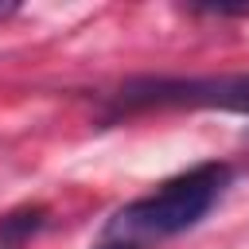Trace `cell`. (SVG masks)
Returning <instances> with one entry per match:
<instances>
[{
    "label": "cell",
    "mask_w": 249,
    "mask_h": 249,
    "mask_svg": "<svg viewBox=\"0 0 249 249\" xmlns=\"http://www.w3.org/2000/svg\"><path fill=\"white\" fill-rule=\"evenodd\" d=\"M222 109L249 113V74H210V78H132L113 93V113L136 109Z\"/></svg>",
    "instance_id": "obj_2"
},
{
    "label": "cell",
    "mask_w": 249,
    "mask_h": 249,
    "mask_svg": "<svg viewBox=\"0 0 249 249\" xmlns=\"http://www.w3.org/2000/svg\"><path fill=\"white\" fill-rule=\"evenodd\" d=\"M43 218H47L43 206H19V210L4 214L0 218V249H23L31 241V233L43 230Z\"/></svg>",
    "instance_id": "obj_3"
},
{
    "label": "cell",
    "mask_w": 249,
    "mask_h": 249,
    "mask_svg": "<svg viewBox=\"0 0 249 249\" xmlns=\"http://www.w3.org/2000/svg\"><path fill=\"white\" fill-rule=\"evenodd\" d=\"M230 183H233L230 163H198L167 179L152 195L113 210L89 249H156L167 237H179L191 226H198Z\"/></svg>",
    "instance_id": "obj_1"
},
{
    "label": "cell",
    "mask_w": 249,
    "mask_h": 249,
    "mask_svg": "<svg viewBox=\"0 0 249 249\" xmlns=\"http://www.w3.org/2000/svg\"><path fill=\"white\" fill-rule=\"evenodd\" d=\"M12 12H19V4H0V19H4V16H12Z\"/></svg>",
    "instance_id": "obj_4"
}]
</instances>
